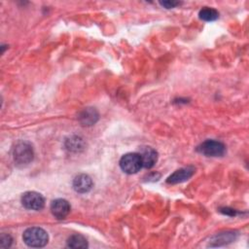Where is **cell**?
I'll return each instance as SVG.
<instances>
[{
  "instance_id": "1",
  "label": "cell",
  "mask_w": 249,
  "mask_h": 249,
  "mask_svg": "<svg viewBox=\"0 0 249 249\" xmlns=\"http://www.w3.org/2000/svg\"><path fill=\"white\" fill-rule=\"evenodd\" d=\"M22 239L27 246L40 248L44 247L48 243L49 235L45 230L38 227H33L27 229L23 232Z\"/></svg>"
},
{
  "instance_id": "2",
  "label": "cell",
  "mask_w": 249,
  "mask_h": 249,
  "mask_svg": "<svg viewBox=\"0 0 249 249\" xmlns=\"http://www.w3.org/2000/svg\"><path fill=\"white\" fill-rule=\"evenodd\" d=\"M14 160L18 165H27L33 160L34 152L32 146L28 142L20 141L16 144L13 151Z\"/></svg>"
},
{
  "instance_id": "3",
  "label": "cell",
  "mask_w": 249,
  "mask_h": 249,
  "mask_svg": "<svg viewBox=\"0 0 249 249\" xmlns=\"http://www.w3.org/2000/svg\"><path fill=\"white\" fill-rule=\"evenodd\" d=\"M120 166L122 170L127 174H134L142 167L141 157L138 153H128L122 157L120 160Z\"/></svg>"
},
{
  "instance_id": "4",
  "label": "cell",
  "mask_w": 249,
  "mask_h": 249,
  "mask_svg": "<svg viewBox=\"0 0 249 249\" xmlns=\"http://www.w3.org/2000/svg\"><path fill=\"white\" fill-rule=\"evenodd\" d=\"M196 150L206 157H222L226 153V146L220 141L208 139L198 145Z\"/></svg>"
},
{
  "instance_id": "5",
  "label": "cell",
  "mask_w": 249,
  "mask_h": 249,
  "mask_svg": "<svg viewBox=\"0 0 249 249\" xmlns=\"http://www.w3.org/2000/svg\"><path fill=\"white\" fill-rule=\"evenodd\" d=\"M22 205L30 210H41L45 205V199L37 192H26L21 196Z\"/></svg>"
},
{
  "instance_id": "6",
  "label": "cell",
  "mask_w": 249,
  "mask_h": 249,
  "mask_svg": "<svg viewBox=\"0 0 249 249\" xmlns=\"http://www.w3.org/2000/svg\"><path fill=\"white\" fill-rule=\"evenodd\" d=\"M51 211L56 219H64L70 212V204L63 198L54 199L51 203Z\"/></svg>"
},
{
  "instance_id": "7",
  "label": "cell",
  "mask_w": 249,
  "mask_h": 249,
  "mask_svg": "<svg viewBox=\"0 0 249 249\" xmlns=\"http://www.w3.org/2000/svg\"><path fill=\"white\" fill-rule=\"evenodd\" d=\"M195 173V168L193 166H187L180 168L176 171H174L167 179L166 182L168 184H178L187 181L190 179Z\"/></svg>"
},
{
  "instance_id": "8",
  "label": "cell",
  "mask_w": 249,
  "mask_h": 249,
  "mask_svg": "<svg viewBox=\"0 0 249 249\" xmlns=\"http://www.w3.org/2000/svg\"><path fill=\"white\" fill-rule=\"evenodd\" d=\"M93 186L91 178L87 174H79L73 180V188L77 193L85 194L91 190Z\"/></svg>"
},
{
  "instance_id": "9",
  "label": "cell",
  "mask_w": 249,
  "mask_h": 249,
  "mask_svg": "<svg viewBox=\"0 0 249 249\" xmlns=\"http://www.w3.org/2000/svg\"><path fill=\"white\" fill-rule=\"evenodd\" d=\"M142 165L145 168H151L158 160V153L151 147H144L140 152Z\"/></svg>"
},
{
  "instance_id": "10",
  "label": "cell",
  "mask_w": 249,
  "mask_h": 249,
  "mask_svg": "<svg viewBox=\"0 0 249 249\" xmlns=\"http://www.w3.org/2000/svg\"><path fill=\"white\" fill-rule=\"evenodd\" d=\"M236 238V233L233 231H226V232H220L218 234H215L210 239L209 245L210 246H221L228 243L232 242Z\"/></svg>"
},
{
  "instance_id": "11",
  "label": "cell",
  "mask_w": 249,
  "mask_h": 249,
  "mask_svg": "<svg viewBox=\"0 0 249 249\" xmlns=\"http://www.w3.org/2000/svg\"><path fill=\"white\" fill-rule=\"evenodd\" d=\"M79 120L83 125H92L98 120V113L94 108H85L80 113Z\"/></svg>"
},
{
  "instance_id": "12",
  "label": "cell",
  "mask_w": 249,
  "mask_h": 249,
  "mask_svg": "<svg viewBox=\"0 0 249 249\" xmlns=\"http://www.w3.org/2000/svg\"><path fill=\"white\" fill-rule=\"evenodd\" d=\"M67 246L70 248H87V239L81 234H73L67 239Z\"/></svg>"
},
{
  "instance_id": "13",
  "label": "cell",
  "mask_w": 249,
  "mask_h": 249,
  "mask_svg": "<svg viewBox=\"0 0 249 249\" xmlns=\"http://www.w3.org/2000/svg\"><path fill=\"white\" fill-rule=\"evenodd\" d=\"M199 18L205 21H213L218 18L219 13L217 10L209 7H203L198 13Z\"/></svg>"
},
{
  "instance_id": "14",
  "label": "cell",
  "mask_w": 249,
  "mask_h": 249,
  "mask_svg": "<svg viewBox=\"0 0 249 249\" xmlns=\"http://www.w3.org/2000/svg\"><path fill=\"white\" fill-rule=\"evenodd\" d=\"M82 144V140L79 137H74V138H70L69 140L66 141V147L69 150H75L77 151Z\"/></svg>"
},
{
  "instance_id": "15",
  "label": "cell",
  "mask_w": 249,
  "mask_h": 249,
  "mask_svg": "<svg viewBox=\"0 0 249 249\" xmlns=\"http://www.w3.org/2000/svg\"><path fill=\"white\" fill-rule=\"evenodd\" d=\"M13 242V238L10 234H5L2 233L0 236V247L2 248H7L10 247L12 245Z\"/></svg>"
},
{
  "instance_id": "16",
  "label": "cell",
  "mask_w": 249,
  "mask_h": 249,
  "mask_svg": "<svg viewBox=\"0 0 249 249\" xmlns=\"http://www.w3.org/2000/svg\"><path fill=\"white\" fill-rule=\"evenodd\" d=\"M161 6H163L166 9H170V8H174L178 5H180V2H176V1H163L160 3Z\"/></svg>"
},
{
  "instance_id": "17",
  "label": "cell",
  "mask_w": 249,
  "mask_h": 249,
  "mask_svg": "<svg viewBox=\"0 0 249 249\" xmlns=\"http://www.w3.org/2000/svg\"><path fill=\"white\" fill-rule=\"evenodd\" d=\"M220 211L224 214H227V215H231V216H234L235 215V211L232 210V209H229V208H222L220 209Z\"/></svg>"
}]
</instances>
